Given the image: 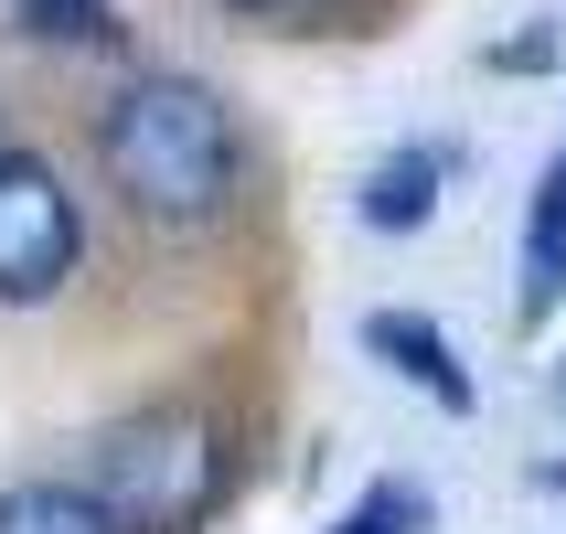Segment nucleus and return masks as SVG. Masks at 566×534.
Instances as JSON below:
<instances>
[{
  "mask_svg": "<svg viewBox=\"0 0 566 534\" xmlns=\"http://www.w3.org/2000/svg\"><path fill=\"white\" fill-rule=\"evenodd\" d=\"M0 534H118L96 513L86 481H11L0 492Z\"/></svg>",
  "mask_w": 566,
  "mask_h": 534,
  "instance_id": "7",
  "label": "nucleus"
},
{
  "mask_svg": "<svg viewBox=\"0 0 566 534\" xmlns=\"http://www.w3.org/2000/svg\"><path fill=\"white\" fill-rule=\"evenodd\" d=\"M86 268V214L43 150H0V311H43Z\"/></svg>",
  "mask_w": 566,
  "mask_h": 534,
  "instance_id": "3",
  "label": "nucleus"
},
{
  "mask_svg": "<svg viewBox=\"0 0 566 534\" xmlns=\"http://www.w3.org/2000/svg\"><path fill=\"white\" fill-rule=\"evenodd\" d=\"M86 492L118 534H192L224 492V439L203 407H128L118 428H96Z\"/></svg>",
  "mask_w": 566,
  "mask_h": 534,
  "instance_id": "2",
  "label": "nucleus"
},
{
  "mask_svg": "<svg viewBox=\"0 0 566 534\" xmlns=\"http://www.w3.org/2000/svg\"><path fill=\"white\" fill-rule=\"evenodd\" d=\"M0 150H11V139H0Z\"/></svg>",
  "mask_w": 566,
  "mask_h": 534,
  "instance_id": "13",
  "label": "nucleus"
},
{
  "mask_svg": "<svg viewBox=\"0 0 566 534\" xmlns=\"http://www.w3.org/2000/svg\"><path fill=\"white\" fill-rule=\"evenodd\" d=\"M449 171H460V150L449 139H407V150H385L364 182H353V214L375 224V235H417V224L439 214Z\"/></svg>",
  "mask_w": 566,
  "mask_h": 534,
  "instance_id": "4",
  "label": "nucleus"
},
{
  "mask_svg": "<svg viewBox=\"0 0 566 534\" xmlns=\"http://www.w3.org/2000/svg\"><path fill=\"white\" fill-rule=\"evenodd\" d=\"M556 300H566V150L545 160L535 203H524V289H513V311L545 321Z\"/></svg>",
  "mask_w": 566,
  "mask_h": 534,
  "instance_id": "6",
  "label": "nucleus"
},
{
  "mask_svg": "<svg viewBox=\"0 0 566 534\" xmlns=\"http://www.w3.org/2000/svg\"><path fill=\"white\" fill-rule=\"evenodd\" d=\"M556 396H566V375H556Z\"/></svg>",
  "mask_w": 566,
  "mask_h": 534,
  "instance_id": "12",
  "label": "nucleus"
},
{
  "mask_svg": "<svg viewBox=\"0 0 566 534\" xmlns=\"http://www.w3.org/2000/svg\"><path fill=\"white\" fill-rule=\"evenodd\" d=\"M545 492H566V460H545Z\"/></svg>",
  "mask_w": 566,
  "mask_h": 534,
  "instance_id": "11",
  "label": "nucleus"
},
{
  "mask_svg": "<svg viewBox=\"0 0 566 534\" xmlns=\"http://www.w3.org/2000/svg\"><path fill=\"white\" fill-rule=\"evenodd\" d=\"M11 11H22L32 43H64V54H118L128 43V22L107 0H11Z\"/></svg>",
  "mask_w": 566,
  "mask_h": 534,
  "instance_id": "8",
  "label": "nucleus"
},
{
  "mask_svg": "<svg viewBox=\"0 0 566 534\" xmlns=\"http://www.w3.org/2000/svg\"><path fill=\"white\" fill-rule=\"evenodd\" d=\"M428 524H439V503L417 481H364V503L332 513V534H428Z\"/></svg>",
  "mask_w": 566,
  "mask_h": 534,
  "instance_id": "9",
  "label": "nucleus"
},
{
  "mask_svg": "<svg viewBox=\"0 0 566 534\" xmlns=\"http://www.w3.org/2000/svg\"><path fill=\"white\" fill-rule=\"evenodd\" d=\"M96 160L139 224L203 235V224H224V203L247 182V128L203 75H128L96 118Z\"/></svg>",
  "mask_w": 566,
  "mask_h": 534,
  "instance_id": "1",
  "label": "nucleus"
},
{
  "mask_svg": "<svg viewBox=\"0 0 566 534\" xmlns=\"http://www.w3.org/2000/svg\"><path fill=\"white\" fill-rule=\"evenodd\" d=\"M364 353H375V364H396L428 407L471 417V375H460V353H449V332H439L428 311H364Z\"/></svg>",
  "mask_w": 566,
  "mask_h": 534,
  "instance_id": "5",
  "label": "nucleus"
},
{
  "mask_svg": "<svg viewBox=\"0 0 566 534\" xmlns=\"http://www.w3.org/2000/svg\"><path fill=\"white\" fill-rule=\"evenodd\" d=\"M214 11H235V22H321V11H332V0H214Z\"/></svg>",
  "mask_w": 566,
  "mask_h": 534,
  "instance_id": "10",
  "label": "nucleus"
}]
</instances>
